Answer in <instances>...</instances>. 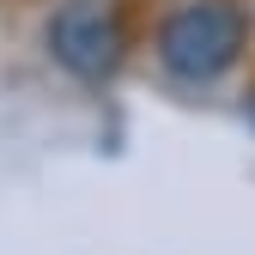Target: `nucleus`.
I'll return each mask as SVG.
<instances>
[{"instance_id": "nucleus-2", "label": "nucleus", "mask_w": 255, "mask_h": 255, "mask_svg": "<svg viewBox=\"0 0 255 255\" xmlns=\"http://www.w3.org/2000/svg\"><path fill=\"white\" fill-rule=\"evenodd\" d=\"M122 49H128L122 18L104 0H67V6L49 18V55L67 73H79V79H110L122 67Z\"/></svg>"}, {"instance_id": "nucleus-1", "label": "nucleus", "mask_w": 255, "mask_h": 255, "mask_svg": "<svg viewBox=\"0 0 255 255\" xmlns=\"http://www.w3.org/2000/svg\"><path fill=\"white\" fill-rule=\"evenodd\" d=\"M243 37H249L243 6H231V0H188V6L170 12L164 30H158V61H164L176 79L207 85V79L237 67Z\"/></svg>"}]
</instances>
